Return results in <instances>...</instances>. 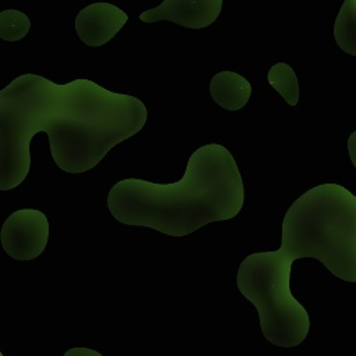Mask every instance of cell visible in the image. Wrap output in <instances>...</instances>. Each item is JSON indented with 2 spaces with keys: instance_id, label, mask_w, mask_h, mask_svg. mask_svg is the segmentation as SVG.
Wrapping results in <instances>:
<instances>
[{
  "instance_id": "1",
  "label": "cell",
  "mask_w": 356,
  "mask_h": 356,
  "mask_svg": "<svg viewBox=\"0 0 356 356\" xmlns=\"http://www.w3.org/2000/svg\"><path fill=\"white\" fill-rule=\"evenodd\" d=\"M146 120L142 100L90 79L58 85L36 74L19 75L0 92V189H14L26 178L38 132L49 135L57 167L79 174L138 134Z\"/></svg>"
},
{
  "instance_id": "2",
  "label": "cell",
  "mask_w": 356,
  "mask_h": 356,
  "mask_svg": "<svg viewBox=\"0 0 356 356\" xmlns=\"http://www.w3.org/2000/svg\"><path fill=\"white\" fill-rule=\"evenodd\" d=\"M243 202L245 186L236 161L218 143L196 149L178 182L125 178L107 195V207L117 221L170 236H185L206 224L231 220Z\"/></svg>"
},
{
  "instance_id": "3",
  "label": "cell",
  "mask_w": 356,
  "mask_h": 356,
  "mask_svg": "<svg viewBox=\"0 0 356 356\" xmlns=\"http://www.w3.org/2000/svg\"><path fill=\"white\" fill-rule=\"evenodd\" d=\"M280 250L292 261L314 257L335 277L356 282V196L338 184L305 192L285 213Z\"/></svg>"
},
{
  "instance_id": "4",
  "label": "cell",
  "mask_w": 356,
  "mask_h": 356,
  "mask_svg": "<svg viewBox=\"0 0 356 356\" xmlns=\"http://www.w3.org/2000/svg\"><path fill=\"white\" fill-rule=\"evenodd\" d=\"M292 260L280 249L246 256L238 268L236 284L260 318L264 338L275 346L300 345L309 334L310 317L289 288Z\"/></svg>"
},
{
  "instance_id": "5",
  "label": "cell",
  "mask_w": 356,
  "mask_h": 356,
  "mask_svg": "<svg viewBox=\"0 0 356 356\" xmlns=\"http://www.w3.org/2000/svg\"><path fill=\"white\" fill-rule=\"evenodd\" d=\"M49 241V220L36 209L14 211L3 224L1 245L15 260H32L42 254Z\"/></svg>"
},
{
  "instance_id": "6",
  "label": "cell",
  "mask_w": 356,
  "mask_h": 356,
  "mask_svg": "<svg viewBox=\"0 0 356 356\" xmlns=\"http://www.w3.org/2000/svg\"><path fill=\"white\" fill-rule=\"evenodd\" d=\"M222 8L221 0H165L159 7L140 13V21H171L185 28L200 29L213 24Z\"/></svg>"
},
{
  "instance_id": "7",
  "label": "cell",
  "mask_w": 356,
  "mask_h": 356,
  "mask_svg": "<svg viewBox=\"0 0 356 356\" xmlns=\"http://www.w3.org/2000/svg\"><path fill=\"white\" fill-rule=\"evenodd\" d=\"M128 21V14L110 3H93L82 8L75 18L78 38L90 47L106 44Z\"/></svg>"
},
{
  "instance_id": "8",
  "label": "cell",
  "mask_w": 356,
  "mask_h": 356,
  "mask_svg": "<svg viewBox=\"0 0 356 356\" xmlns=\"http://www.w3.org/2000/svg\"><path fill=\"white\" fill-rule=\"evenodd\" d=\"M252 93V86L246 78L234 71H221L210 81V95L222 108L236 111L245 107Z\"/></svg>"
},
{
  "instance_id": "9",
  "label": "cell",
  "mask_w": 356,
  "mask_h": 356,
  "mask_svg": "<svg viewBox=\"0 0 356 356\" xmlns=\"http://www.w3.org/2000/svg\"><path fill=\"white\" fill-rule=\"evenodd\" d=\"M334 38L341 50L356 56V0H345L334 24Z\"/></svg>"
},
{
  "instance_id": "10",
  "label": "cell",
  "mask_w": 356,
  "mask_h": 356,
  "mask_svg": "<svg viewBox=\"0 0 356 356\" xmlns=\"http://www.w3.org/2000/svg\"><path fill=\"white\" fill-rule=\"evenodd\" d=\"M267 81L289 106H295L299 100V81L292 67L286 63L274 64L267 75Z\"/></svg>"
},
{
  "instance_id": "11",
  "label": "cell",
  "mask_w": 356,
  "mask_h": 356,
  "mask_svg": "<svg viewBox=\"0 0 356 356\" xmlns=\"http://www.w3.org/2000/svg\"><path fill=\"white\" fill-rule=\"evenodd\" d=\"M31 28L29 18L18 10H4L0 13V38L7 42L22 39Z\"/></svg>"
},
{
  "instance_id": "12",
  "label": "cell",
  "mask_w": 356,
  "mask_h": 356,
  "mask_svg": "<svg viewBox=\"0 0 356 356\" xmlns=\"http://www.w3.org/2000/svg\"><path fill=\"white\" fill-rule=\"evenodd\" d=\"M64 356H103L100 352L95 350V349H89V348H71L68 349Z\"/></svg>"
},
{
  "instance_id": "13",
  "label": "cell",
  "mask_w": 356,
  "mask_h": 356,
  "mask_svg": "<svg viewBox=\"0 0 356 356\" xmlns=\"http://www.w3.org/2000/svg\"><path fill=\"white\" fill-rule=\"evenodd\" d=\"M348 150H349V157H350L353 165L356 167V131L352 132L348 139Z\"/></svg>"
},
{
  "instance_id": "14",
  "label": "cell",
  "mask_w": 356,
  "mask_h": 356,
  "mask_svg": "<svg viewBox=\"0 0 356 356\" xmlns=\"http://www.w3.org/2000/svg\"><path fill=\"white\" fill-rule=\"evenodd\" d=\"M0 356H4V355H3V353H0Z\"/></svg>"
}]
</instances>
